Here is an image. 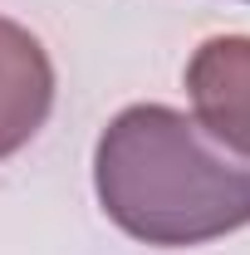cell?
Segmentation results:
<instances>
[{"instance_id":"1","label":"cell","mask_w":250,"mask_h":255,"mask_svg":"<svg viewBox=\"0 0 250 255\" xmlns=\"http://www.w3.org/2000/svg\"><path fill=\"white\" fill-rule=\"evenodd\" d=\"M94 182L108 221L147 246H201L250 226V167L226 162L187 113L162 103L103 128Z\"/></svg>"},{"instance_id":"2","label":"cell","mask_w":250,"mask_h":255,"mask_svg":"<svg viewBox=\"0 0 250 255\" xmlns=\"http://www.w3.org/2000/svg\"><path fill=\"white\" fill-rule=\"evenodd\" d=\"M196 128H206L231 152L250 157V39H206L187 69Z\"/></svg>"},{"instance_id":"3","label":"cell","mask_w":250,"mask_h":255,"mask_svg":"<svg viewBox=\"0 0 250 255\" xmlns=\"http://www.w3.org/2000/svg\"><path fill=\"white\" fill-rule=\"evenodd\" d=\"M54 64L25 25L0 20V157L20 152L49 118Z\"/></svg>"}]
</instances>
